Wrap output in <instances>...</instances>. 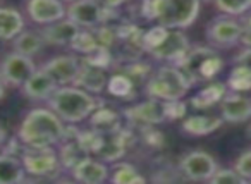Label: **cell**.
Returning <instances> with one entry per match:
<instances>
[{
  "mask_svg": "<svg viewBox=\"0 0 251 184\" xmlns=\"http://www.w3.org/2000/svg\"><path fill=\"white\" fill-rule=\"evenodd\" d=\"M66 134V122L50 107H36L26 112L18 128V138L28 148L57 146Z\"/></svg>",
  "mask_w": 251,
  "mask_h": 184,
  "instance_id": "6da1fadb",
  "label": "cell"
},
{
  "mask_svg": "<svg viewBox=\"0 0 251 184\" xmlns=\"http://www.w3.org/2000/svg\"><path fill=\"white\" fill-rule=\"evenodd\" d=\"M201 0H141V16L171 29H188L201 12Z\"/></svg>",
  "mask_w": 251,
  "mask_h": 184,
  "instance_id": "7a4b0ae2",
  "label": "cell"
},
{
  "mask_svg": "<svg viewBox=\"0 0 251 184\" xmlns=\"http://www.w3.org/2000/svg\"><path fill=\"white\" fill-rule=\"evenodd\" d=\"M103 104V100L76 84L59 86L47 100V105L62 119L66 124H81L88 121L91 112Z\"/></svg>",
  "mask_w": 251,
  "mask_h": 184,
  "instance_id": "3957f363",
  "label": "cell"
},
{
  "mask_svg": "<svg viewBox=\"0 0 251 184\" xmlns=\"http://www.w3.org/2000/svg\"><path fill=\"white\" fill-rule=\"evenodd\" d=\"M177 67L184 73L191 86H196L217 79L219 74H222V71L226 69V60L219 50L206 43L189 47L188 53L182 57Z\"/></svg>",
  "mask_w": 251,
  "mask_h": 184,
  "instance_id": "277c9868",
  "label": "cell"
},
{
  "mask_svg": "<svg viewBox=\"0 0 251 184\" xmlns=\"http://www.w3.org/2000/svg\"><path fill=\"white\" fill-rule=\"evenodd\" d=\"M191 88V83L177 66L158 64L157 67H153L150 78L143 84V93L147 98L171 102L184 98Z\"/></svg>",
  "mask_w": 251,
  "mask_h": 184,
  "instance_id": "5b68a950",
  "label": "cell"
},
{
  "mask_svg": "<svg viewBox=\"0 0 251 184\" xmlns=\"http://www.w3.org/2000/svg\"><path fill=\"white\" fill-rule=\"evenodd\" d=\"M21 162L26 176L35 177V179H53L60 172H64L59 153H57V146H45V148L25 146Z\"/></svg>",
  "mask_w": 251,
  "mask_h": 184,
  "instance_id": "8992f818",
  "label": "cell"
},
{
  "mask_svg": "<svg viewBox=\"0 0 251 184\" xmlns=\"http://www.w3.org/2000/svg\"><path fill=\"white\" fill-rule=\"evenodd\" d=\"M243 35V23L241 18L219 14L208 21L205 28L206 43L217 50H229L239 47Z\"/></svg>",
  "mask_w": 251,
  "mask_h": 184,
  "instance_id": "52a82bcc",
  "label": "cell"
},
{
  "mask_svg": "<svg viewBox=\"0 0 251 184\" xmlns=\"http://www.w3.org/2000/svg\"><path fill=\"white\" fill-rule=\"evenodd\" d=\"M117 16V11L107 9L98 0H74L67 4L66 18L71 19L81 29H95L107 25Z\"/></svg>",
  "mask_w": 251,
  "mask_h": 184,
  "instance_id": "ba28073f",
  "label": "cell"
},
{
  "mask_svg": "<svg viewBox=\"0 0 251 184\" xmlns=\"http://www.w3.org/2000/svg\"><path fill=\"white\" fill-rule=\"evenodd\" d=\"M219 169L215 157L203 150H191L184 153L177 162V172L186 181H206L208 183L213 172Z\"/></svg>",
  "mask_w": 251,
  "mask_h": 184,
  "instance_id": "9c48e42d",
  "label": "cell"
},
{
  "mask_svg": "<svg viewBox=\"0 0 251 184\" xmlns=\"http://www.w3.org/2000/svg\"><path fill=\"white\" fill-rule=\"evenodd\" d=\"M189 47H191V43H189V38L186 36L184 29L169 28L165 38L151 52H148V55L157 64H174V66H177L182 60V57L188 53Z\"/></svg>",
  "mask_w": 251,
  "mask_h": 184,
  "instance_id": "30bf717a",
  "label": "cell"
},
{
  "mask_svg": "<svg viewBox=\"0 0 251 184\" xmlns=\"http://www.w3.org/2000/svg\"><path fill=\"white\" fill-rule=\"evenodd\" d=\"M36 64L31 57H26L18 52H9L0 60V79L5 86L21 88L23 83L35 73Z\"/></svg>",
  "mask_w": 251,
  "mask_h": 184,
  "instance_id": "8fae6325",
  "label": "cell"
},
{
  "mask_svg": "<svg viewBox=\"0 0 251 184\" xmlns=\"http://www.w3.org/2000/svg\"><path fill=\"white\" fill-rule=\"evenodd\" d=\"M122 117L134 128H145V126H158L165 122V107L162 100L147 98L145 102H138L122 110Z\"/></svg>",
  "mask_w": 251,
  "mask_h": 184,
  "instance_id": "7c38bea8",
  "label": "cell"
},
{
  "mask_svg": "<svg viewBox=\"0 0 251 184\" xmlns=\"http://www.w3.org/2000/svg\"><path fill=\"white\" fill-rule=\"evenodd\" d=\"M79 66L81 59L76 53H59V55L50 57L40 67L50 74L57 86H66V84H74L77 73H79Z\"/></svg>",
  "mask_w": 251,
  "mask_h": 184,
  "instance_id": "4fadbf2b",
  "label": "cell"
},
{
  "mask_svg": "<svg viewBox=\"0 0 251 184\" xmlns=\"http://www.w3.org/2000/svg\"><path fill=\"white\" fill-rule=\"evenodd\" d=\"M26 16L36 26H47L66 18L67 4L62 0H26Z\"/></svg>",
  "mask_w": 251,
  "mask_h": 184,
  "instance_id": "5bb4252c",
  "label": "cell"
},
{
  "mask_svg": "<svg viewBox=\"0 0 251 184\" xmlns=\"http://www.w3.org/2000/svg\"><path fill=\"white\" fill-rule=\"evenodd\" d=\"M219 108L224 124H241L251 121V97L246 93L227 91L219 104Z\"/></svg>",
  "mask_w": 251,
  "mask_h": 184,
  "instance_id": "9a60e30c",
  "label": "cell"
},
{
  "mask_svg": "<svg viewBox=\"0 0 251 184\" xmlns=\"http://www.w3.org/2000/svg\"><path fill=\"white\" fill-rule=\"evenodd\" d=\"M67 172L71 174L74 181L84 184H101L108 181L110 174V165L103 160L97 158L93 155H86L81 158L74 167H71Z\"/></svg>",
  "mask_w": 251,
  "mask_h": 184,
  "instance_id": "2e32d148",
  "label": "cell"
},
{
  "mask_svg": "<svg viewBox=\"0 0 251 184\" xmlns=\"http://www.w3.org/2000/svg\"><path fill=\"white\" fill-rule=\"evenodd\" d=\"M57 88L59 86L50 78V74L45 73L42 67H36L35 73L23 83L21 93L33 102H47Z\"/></svg>",
  "mask_w": 251,
  "mask_h": 184,
  "instance_id": "e0dca14e",
  "label": "cell"
},
{
  "mask_svg": "<svg viewBox=\"0 0 251 184\" xmlns=\"http://www.w3.org/2000/svg\"><path fill=\"white\" fill-rule=\"evenodd\" d=\"M224 126L220 115L212 114H193L186 115L181 122V132L189 138H203L217 132Z\"/></svg>",
  "mask_w": 251,
  "mask_h": 184,
  "instance_id": "ac0fdd59",
  "label": "cell"
},
{
  "mask_svg": "<svg viewBox=\"0 0 251 184\" xmlns=\"http://www.w3.org/2000/svg\"><path fill=\"white\" fill-rule=\"evenodd\" d=\"M79 29L81 28H77L71 19L64 18V19H59V21L52 23V25L42 26L40 33H42L45 45L67 47V49H69L71 42H73L74 36L79 33Z\"/></svg>",
  "mask_w": 251,
  "mask_h": 184,
  "instance_id": "d6986e66",
  "label": "cell"
},
{
  "mask_svg": "<svg viewBox=\"0 0 251 184\" xmlns=\"http://www.w3.org/2000/svg\"><path fill=\"white\" fill-rule=\"evenodd\" d=\"M107 79H108V69L98 67V66H95V64H90V62H86V60L81 59L79 73H77L74 84L83 88V90L90 91V93L98 95L105 90Z\"/></svg>",
  "mask_w": 251,
  "mask_h": 184,
  "instance_id": "ffe728a7",
  "label": "cell"
},
{
  "mask_svg": "<svg viewBox=\"0 0 251 184\" xmlns=\"http://www.w3.org/2000/svg\"><path fill=\"white\" fill-rule=\"evenodd\" d=\"M227 86L222 81H210V83H205V86L200 88L191 98H189V107L195 108V110H210L212 107L219 105L222 102V98L226 97L227 93Z\"/></svg>",
  "mask_w": 251,
  "mask_h": 184,
  "instance_id": "44dd1931",
  "label": "cell"
},
{
  "mask_svg": "<svg viewBox=\"0 0 251 184\" xmlns=\"http://www.w3.org/2000/svg\"><path fill=\"white\" fill-rule=\"evenodd\" d=\"M122 112L117 108L110 107V105H98L91 115L88 117V128L95 129L98 132H108V131H117L122 128Z\"/></svg>",
  "mask_w": 251,
  "mask_h": 184,
  "instance_id": "7402d4cb",
  "label": "cell"
},
{
  "mask_svg": "<svg viewBox=\"0 0 251 184\" xmlns=\"http://www.w3.org/2000/svg\"><path fill=\"white\" fill-rule=\"evenodd\" d=\"M26 28L23 12L14 7H0V40L12 42Z\"/></svg>",
  "mask_w": 251,
  "mask_h": 184,
  "instance_id": "603a6c76",
  "label": "cell"
},
{
  "mask_svg": "<svg viewBox=\"0 0 251 184\" xmlns=\"http://www.w3.org/2000/svg\"><path fill=\"white\" fill-rule=\"evenodd\" d=\"M12 49H14V52L35 59V57L40 55L42 50L45 49V42H43V36H42V33H40V29L25 28L14 40H12Z\"/></svg>",
  "mask_w": 251,
  "mask_h": 184,
  "instance_id": "cb8c5ba5",
  "label": "cell"
},
{
  "mask_svg": "<svg viewBox=\"0 0 251 184\" xmlns=\"http://www.w3.org/2000/svg\"><path fill=\"white\" fill-rule=\"evenodd\" d=\"M108 181L114 184H143L147 183V177L134 163L117 160V162L110 163Z\"/></svg>",
  "mask_w": 251,
  "mask_h": 184,
  "instance_id": "d4e9b609",
  "label": "cell"
},
{
  "mask_svg": "<svg viewBox=\"0 0 251 184\" xmlns=\"http://www.w3.org/2000/svg\"><path fill=\"white\" fill-rule=\"evenodd\" d=\"M26 172L19 157L0 152V184H18L26 181Z\"/></svg>",
  "mask_w": 251,
  "mask_h": 184,
  "instance_id": "484cf974",
  "label": "cell"
},
{
  "mask_svg": "<svg viewBox=\"0 0 251 184\" xmlns=\"http://www.w3.org/2000/svg\"><path fill=\"white\" fill-rule=\"evenodd\" d=\"M108 95H112L114 98L119 100H133L136 97V84L131 79L127 74L115 71L114 74H110L107 79V86H105Z\"/></svg>",
  "mask_w": 251,
  "mask_h": 184,
  "instance_id": "4316f807",
  "label": "cell"
},
{
  "mask_svg": "<svg viewBox=\"0 0 251 184\" xmlns=\"http://www.w3.org/2000/svg\"><path fill=\"white\" fill-rule=\"evenodd\" d=\"M229 91L236 93H250L251 91V66L248 64H234L226 79Z\"/></svg>",
  "mask_w": 251,
  "mask_h": 184,
  "instance_id": "83f0119b",
  "label": "cell"
},
{
  "mask_svg": "<svg viewBox=\"0 0 251 184\" xmlns=\"http://www.w3.org/2000/svg\"><path fill=\"white\" fill-rule=\"evenodd\" d=\"M69 49L73 50L77 55H90V53L97 52L100 49V43L97 40V35H95L93 29H79L74 40L71 42Z\"/></svg>",
  "mask_w": 251,
  "mask_h": 184,
  "instance_id": "f1b7e54d",
  "label": "cell"
},
{
  "mask_svg": "<svg viewBox=\"0 0 251 184\" xmlns=\"http://www.w3.org/2000/svg\"><path fill=\"white\" fill-rule=\"evenodd\" d=\"M121 73L127 74V76L131 78V79L134 81V84H140V83H147V79L150 78L151 71H153V67L150 66V64L143 62V60H126V64H122Z\"/></svg>",
  "mask_w": 251,
  "mask_h": 184,
  "instance_id": "f546056e",
  "label": "cell"
},
{
  "mask_svg": "<svg viewBox=\"0 0 251 184\" xmlns=\"http://www.w3.org/2000/svg\"><path fill=\"white\" fill-rule=\"evenodd\" d=\"M212 4L220 14L243 18L246 12L251 11V0H212Z\"/></svg>",
  "mask_w": 251,
  "mask_h": 184,
  "instance_id": "4dcf8cb0",
  "label": "cell"
},
{
  "mask_svg": "<svg viewBox=\"0 0 251 184\" xmlns=\"http://www.w3.org/2000/svg\"><path fill=\"white\" fill-rule=\"evenodd\" d=\"M208 183L213 184H244L246 181L232 169V167H220L213 172V176L210 177Z\"/></svg>",
  "mask_w": 251,
  "mask_h": 184,
  "instance_id": "1f68e13d",
  "label": "cell"
},
{
  "mask_svg": "<svg viewBox=\"0 0 251 184\" xmlns=\"http://www.w3.org/2000/svg\"><path fill=\"white\" fill-rule=\"evenodd\" d=\"M164 107H165V119L167 121H182L188 115V104L184 102V98L164 102Z\"/></svg>",
  "mask_w": 251,
  "mask_h": 184,
  "instance_id": "d6a6232c",
  "label": "cell"
},
{
  "mask_svg": "<svg viewBox=\"0 0 251 184\" xmlns=\"http://www.w3.org/2000/svg\"><path fill=\"white\" fill-rule=\"evenodd\" d=\"M232 169L243 177L244 181H251V148L244 150L237 155V158L234 160Z\"/></svg>",
  "mask_w": 251,
  "mask_h": 184,
  "instance_id": "836d02e7",
  "label": "cell"
},
{
  "mask_svg": "<svg viewBox=\"0 0 251 184\" xmlns=\"http://www.w3.org/2000/svg\"><path fill=\"white\" fill-rule=\"evenodd\" d=\"M232 62L234 64H248V66H251V49L250 47H241L239 52L232 57Z\"/></svg>",
  "mask_w": 251,
  "mask_h": 184,
  "instance_id": "e575fe53",
  "label": "cell"
},
{
  "mask_svg": "<svg viewBox=\"0 0 251 184\" xmlns=\"http://www.w3.org/2000/svg\"><path fill=\"white\" fill-rule=\"evenodd\" d=\"M103 7L107 9H114V11H119V9L122 7V5H126L129 0H98Z\"/></svg>",
  "mask_w": 251,
  "mask_h": 184,
  "instance_id": "d590c367",
  "label": "cell"
},
{
  "mask_svg": "<svg viewBox=\"0 0 251 184\" xmlns=\"http://www.w3.org/2000/svg\"><path fill=\"white\" fill-rule=\"evenodd\" d=\"M241 23H243V28L248 29V31H251V11L246 12V14L241 18Z\"/></svg>",
  "mask_w": 251,
  "mask_h": 184,
  "instance_id": "8d00e7d4",
  "label": "cell"
},
{
  "mask_svg": "<svg viewBox=\"0 0 251 184\" xmlns=\"http://www.w3.org/2000/svg\"><path fill=\"white\" fill-rule=\"evenodd\" d=\"M5 88H7V86L4 84V81L0 79V100H2V98L5 97Z\"/></svg>",
  "mask_w": 251,
  "mask_h": 184,
  "instance_id": "74e56055",
  "label": "cell"
},
{
  "mask_svg": "<svg viewBox=\"0 0 251 184\" xmlns=\"http://www.w3.org/2000/svg\"><path fill=\"white\" fill-rule=\"evenodd\" d=\"M4 143H5V132H4V129H2V126H0V148L4 146Z\"/></svg>",
  "mask_w": 251,
  "mask_h": 184,
  "instance_id": "f35d334b",
  "label": "cell"
},
{
  "mask_svg": "<svg viewBox=\"0 0 251 184\" xmlns=\"http://www.w3.org/2000/svg\"><path fill=\"white\" fill-rule=\"evenodd\" d=\"M62 2H66V4H71V2H74V0H62Z\"/></svg>",
  "mask_w": 251,
  "mask_h": 184,
  "instance_id": "ab89813d",
  "label": "cell"
},
{
  "mask_svg": "<svg viewBox=\"0 0 251 184\" xmlns=\"http://www.w3.org/2000/svg\"><path fill=\"white\" fill-rule=\"evenodd\" d=\"M248 134H250V136H251V126H250V129H248Z\"/></svg>",
  "mask_w": 251,
  "mask_h": 184,
  "instance_id": "60d3db41",
  "label": "cell"
},
{
  "mask_svg": "<svg viewBox=\"0 0 251 184\" xmlns=\"http://www.w3.org/2000/svg\"><path fill=\"white\" fill-rule=\"evenodd\" d=\"M201 2H212V0H201Z\"/></svg>",
  "mask_w": 251,
  "mask_h": 184,
  "instance_id": "b9f144b4",
  "label": "cell"
}]
</instances>
